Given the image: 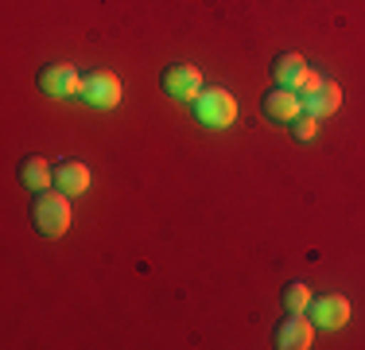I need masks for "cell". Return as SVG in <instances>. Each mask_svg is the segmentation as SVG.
<instances>
[{
  "instance_id": "cell-15",
  "label": "cell",
  "mask_w": 365,
  "mask_h": 350,
  "mask_svg": "<svg viewBox=\"0 0 365 350\" xmlns=\"http://www.w3.org/2000/svg\"><path fill=\"white\" fill-rule=\"evenodd\" d=\"M319 82H323V78H319L315 70H303V78H299V82H295V90H299V98H303V94H311V90H315Z\"/></svg>"
},
{
  "instance_id": "cell-14",
  "label": "cell",
  "mask_w": 365,
  "mask_h": 350,
  "mask_svg": "<svg viewBox=\"0 0 365 350\" xmlns=\"http://www.w3.org/2000/svg\"><path fill=\"white\" fill-rule=\"evenodd\" d=\"M315 121L319 117H311V113H307V117H295L292 121V136L295 140H311V136H315Z\"/></svg>"
},
{
  "instance_id": "cell-10",
  "label": "cell",
  "mask_w": 365,
  "mask_h": 350,
  "mask_svg": "<svg viewBox=\"0 0 365 350\" xmlns=\"http://www.w3.org/2000/svg\"><path fill=\"white\" fill-rule=\"evenodd\" d=\"M55 187L63 191V195H86V187H90V168L78 160H58L55 164Z\"/></svg>"
},
{
  "instance_id": "cell-13",
  "label": "cell",
  "mask_w": 365,
  "mask_h": 350,
  "mask_svg": "<svg viewBox=\"0 0 365 350\" xmlns=\"http://www.w3.org/2000/svg\"><path fill=\"white\" fill-rule=\"evenodd\" d=\"M280 304H284V311H307V304H311L307 284H303V280H292V284L280 292Z\"/></svg>"
},
{
  "instance_id": "cell-2",
  "label": "cell",
  "mask_w": 365,
  "mask_h": 350,
  "mask_svg": "<svg viewBox=\"0 0 365 350\" xmlns=\"http://www.w3.org/2000/svg\"><path fill=\"white\" fill-rule=\"evenodd\" d=\"M190 109H195V121L206 125V129H225V125H233V117H237V101H233V94L222 90V86L202 90L195 101H190Z\"/></svg>"
},
{
  "instance_id": "cell-8",
  "label": "cell",
  "mask_w": 365,
  "mask_h": 350,
  "mask_svg": "<svg viewBox=\"0 0 365 350\" xmlns=\"http://www.w3.org/2000/svg\"><path fill=\"white\" fill-rule=\"evenodd\" d=\"M299 94L288 90V86H272V90L260 98V113L264 117H272V121H295L299 117Z\"/></svg>"
},
{
  "instance_id": "cell-9",
  "label": "cell",
  "mask_w": 365,
  "mask_h": 350,
  "mask_svg": "<svg viewBox=\"0 0 365 350\" xmlns=\"http://www.w3.org/2000/svg\"><path fill=\"white\" fill-rule=\"evenodd\" d=\"M16 179H20V187H24V191L39 195V191H47V187H51L55 171H51V164L43 160V156H24L20 168H16Z\"/></svg>"
},
{
  "instance_id": "cell-1",
  "label": "cell",
  "mask_w": 365,
  "mask_h": 350,
  "mask_svg": "<svg viewBox=\"0 0 365 350\" xmlns=\"http://www.w3.org/2000/svg\"><path fill=\"white\" fill-rule=\"evenodd\" d=\"M31 222L43 238H63L66 226H71V195L63 191H39L36 203H31Z\"/></svg>"
},
{
  "instance_id": "cell-7",
  "label": "cell",
  "mask_w": 365,
  "mask_h": 350,
  "mask_svg": "<svg viewBox=\"0 0 365 350\" xmlns=\"http://www.w3.org/2000/svg\"><path fill=\"white\" fill-rule=\"evenodd\" d=\"M307 311H311V323L334 331V327H342V323L350 319V300H346V296L327 292V296H319V300H311Z\"/></svg>"
},
{
  "instance_id": "cell-5",
  "label": "cell",
  "mask_w": 365,
  "mask_h": 350,
  "mask_svg": "<svg viewBox=\"0 0 365 350\" xmlns=\"http://www.w3.org/2000/svg\"><path fill=\"white\" fill-rule=\"evenodd\" d=\"M39 94H47V98H74L78 90H82V78H78V70L71 63H47L39 66Z\"/></svg>"
},
{
  "instance_id": "cell-6",
  "label": "cell",
  "mask_w": 365,
  "mask_h": 350,
  "mask_svg": "<svg viewBox=\"0 0 365 350\" xmlns=\"http://www.w3.org/2000/svg\"><path fill=\"white\" fill-rule=\"evenodd\" d=\"M272 343L280 350H307L311 346V319H303L299 311H288L272 331Z\"/></svg>"
},
{
  "instance_id": "cell-3",
  "label": "cell",
  "mask_w": 365,
  "mask_h": 350,
  "mask_svg": "<svg viewBox=\"0 0 365 350\" xmlns=\"http://www.w3.org/2000/svg\"><path fill=\"white\" fill-rule=\"evenodd\" d=\"M160 90L175 101H195L202 94V78H198V70L190 63H171L160 74Z\"/></svg>"
},
{
  "instance_id": "cell-4",
  "label": "cell",
  "mask_w": 365,
  "mask_h": 350,
  "mask_svg": "<svg viewBox=\"0 0 365 350\" xmlns=\"http://www.w3.org/2000/svg\"><path fill=\"white\" fill-rule=\"evenodd\" d=\"M86 98V105H93V109H113V105L120 101V78L113 74V70H90V74L82 78V90H78Z\"/></svg>"
},
{
  "instance_id": "cell-11",
  "label": "cell",
  "mask_w": 365,
  "mask_h": 350,
  "mask_svg": "<svg viewBox=\"0 0 365 350\" xmlns=\"http://www.w3.org/2000/svg\"><path fill=\"white\" fill-rule=\"evenodd\" d=\"M303 109L311 113V117H327V113H334L338 105H342V90H338L334 82H319L311 94H303Z\"/></svg>"
},
{
  "instance_id": "cell-12",
  "label": "cell",
  "mask_w": 365,
  "mask_h": 350,
  "mask_svg": "<svg viewBox=\"0 0 365 350\" xmlns=\"http://www.w3.org/2000/svg\"><path fill=\"white\" fill-rule=\"evenodd\" d=\"M303 70H307L303 55H295V51H284V55L272 59L268 74H272V86H288V90H295V82L303 78Z\"/></svg>"
}]
</instances>
